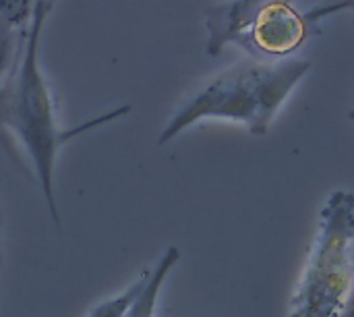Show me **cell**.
Instances as JSON below:
<instances>
[{"label":"cell","mask_w":354,"mask_h":317,"mask_svg":"<svg viewBox=\"0 0 354 317\" xmlns=\"http://www.w3.org/2000/svg\"><path fill=\"white\" fill-rule=\"evenodd\" d=\"M145 278H147V272L143 276H139V280H135L127 291H122L120 295L95 305L91 309L89 317H124V314L129 311V307L133 305V301L137 299V295L141 293L143 284H145Z\"/></svg>","instance_id":"52a82bcc"},{"label":"cell","mask_w":354,"mask_h":317,"mask_svg":"<svg viewBox=\"0 0 354 317\" xmlns=\"http://www.w3.org/2000/svg\"><path fill=\"white\" fill-rule=\"evenodd\" d=\"M354 284V193L332 191L288 317H340Z\"/></svg>","instance_id":"3957f363"},{"label":"cell","mask_w":354,"mask_h":317,"mask_svg":"<svg viewBox=\"0 0 354 317\" xmlns=\"http://www.w3.org/2000/svg\"><path fill=\"white\" fill-rule=\"evenodd\" d=\"M27 31H17L12 27H6L0 23V87L6 83V79L10 77V73L15 71L19 58H21V52H23V46H25V39H27Z\"/></svg>","instance_id":"8992f818"},{"label":"cell","mask_w":354,"mask_h":317,"mask_svg":"<svg viewBox=\"0 0 354 317\" xmlns=\"http://www.w3.org/2000/svg\"><path fill=\"white\" fill-rule=\"evenodd\" d=\"M0 247H2V208H0Z\"/></svg>","instance_id":"30bf717a"},{"label":"cell","mask_w":354,"mask_h":317,"mask_svg":"<svg viewBox=\"0 0 354 317\" xmlns=\"http://www.w3.org/2000/svg\"><path fill=\"white\" fill-rule=\"evenodd\" d=\"M52 6L54 0H37L35 4L21 58L6 83L0 87V127L15 137V141L27 156L31 170L35 172V179L41 187L50 216L54 224L60 226L54 195V172L60 147L89 129L102 127L114 118L124 116L131 106L106 112L100 118H93L73 129H60L54 96L39 64L44 25L50 17Z\"/></svg>","instance_id":"6da1fadb"},{"label":"cell","mask_w":354,"mask_h":317,"mask_svg":"<svg viewBox=\"0 0 354 317\" xmlns=\"http://www.w3.org/2000/svg\"><path fill=\"white\" fill-rule=\"evenodd\" d=\"M205 52L218 56L228 44L251 58L284 60L315 33L317 25L297 0H224L205 8Z\"/></svg>","instance_id":"277c9868"},{"label":"cell","mask_w":354,"mask_h":317,"mask_svg":"<svg viewBox=\"0 0 354 317\" xmlns=\"http://www.w3.org/2000/svg\"><path fill=\"white\" fill-rule=\"evenodd\" d=\"M342 10H353L354 12V0H340V2H330V4H317V6H313L307 12V17H309L311 23L317 25L322 19H326V17H330L334 12H342Z\"/></svg>","instance_id":"9c48e42d"},{"label":"cell","mask_w":354,"mask_h":317,"mask_svg":"<svg viewBox=\"0 0 354 317\" xmlns=\"http://www.w3.org/2000/svg\"><path fill=\"white\" fill-rule=\"evenodd\" d=\"M178 260H180L178 247L172 245V247H168L164 251V255L158 260V264L147 272V278H145V284H143L141 293L137 295V299L133 301V305L129 307L124 317H153L160 291H162L168 274L172 272V268L178 264Z\"/></svg>","instance_id":"5b68a950"},{"label":"cell","mask_w":354,"mask_h":317,"mask_svg":"<svg viewBox=\"0 0 354 317\" xmlns=\"http://www.w3.org/2000/svg\"><path fill=\"white\" fill-rule=\"evenodd\" d=\"M37 0H0V23L25 31L33 19Z\"/></svg>","instance_id":"ba28073f"},{"label":"cell","mask_w":354,"mask_h":317,"mask_svg":"<svg viewBox=\"0 0 354 317\" xmlns=\"http://www.w3.org/2000/svg\"><path fill=\"white\" fill-rule=\"evenodd\" d=\"M309 71L311 62L301 58H245L187 96L164 125L158 145L170 143L191 125L209 118L234 120L253 135H266L280 106Z\"/></svg>","instance_id":"7a4b0ae2"},{"label":"cell","mask_w":354,"mask_h":317,"mask_svg":"<svg viewBox=\"0 0 354 317\" xmlns=\"http://www.w3.org/2000/svg\"><path fill=\"white\" fill-rule=\"evenodd\" d=\"M348 116H351V120H354V110H353V112H351V114H348Z\"/></svg>","instance_id":"8fae6325"}]
</instances>
